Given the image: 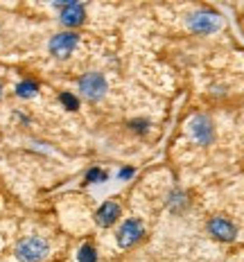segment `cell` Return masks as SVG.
<instances>
[{"instance_id": "2", "label": "cell", "mask_w": 244, "mask_h": 262, "mask_svg": "<svg viewBox=\"0 0 244 262\" xmlns=\"http://www.w3.org/2000/svg\"><path fill=\"white\" fill-rule=\"evenodd\" d=\"M188 27L197 34H213L221 27V18L219 14L208 12V9H199L188 18Z\"/></svg>"}, {"instance_id": "8", "label": "cell", "mask_w": 244, "mask_h": 262, "mask_svg": "<svg viewBox=\"0 0 244 262\" xmlns=\"http://www.w3.org/2000/svg\"><path fill=\"white\" fill-rule=\"evenodd\" d=\"M57 5L61 7V23L66 27H77L84 23L86 12H84V5L81 3L70 0V3H57Z\"/></svg>"}, {"instance_id": "6", "label": "cell", "mask_w": 244, "mask_h": 262, "mask_svg": "<svg viewBox=\"0 0 244 262\" xmlns=\"http://www.w3.org/2000/svg\"><path fill=\"white\" fill-rule=\"evenodd\" d=\"M77 43H79V36L75 32H61V34H54L50 39V52L59 59H66L77 48Z\"/></svg>"}, {"instance_id": "16", "label": "cell", "mask_w": 244, "mask_h": 262, "mask_svg": "<svg viewBox=\"0 0 244 262\" xmlns=\"http://www.w3.org/2000/svg\"><path fill=\"white\" fill-rule=\"evenodd\" d=\"M0 97H3V86H0Z\"/></svg>"}, {"instance_id": "15", "label": "cell", "mask_w": 244, "mask_h": 262, "mask_svg": "<svg viewBox=\"0 0 244 262\" xmlns=\"http://www.w3.org/2000/svg\"><path fill=\"white\" fill-rule=\"evenodd\" d=\"M131 177H134V170H131V167H124V170L118 172V179H120V181H124V179H131Z\"/></svg>"}, {"instance_id": "13", "label": "cell", "mask_w": 244, "mask_h": 262, "mask_svg": "<svg viewBox=\"0 0 244 262\" xmlns=\"http://www.w3.org/2000/svg\"><path fill=\"white\" fill-rule=\"evenodd\" d=\"M104 179H106V172L97 170V167L86 174V181H88V183H100V181H104Z\"/></svg>"}, {"instance_id": "7", "label": "cell", "mask_w": 244, "mask_h": 262, "mask_svg": "<svg viewBox=\"0 0 244 262\" xmlns=\"http://www.w3.org/2000/svg\"><path fill=\"white\" fill-rule=\"evenodd\" d=\"M208 231H210V235L215 239H219V242H233L237 235L235 224L229 222L226 217H213V220L208 222Z\"/></svg>"}, {"instance_id": "3", "label": "cell", "mask_w": 244, "mask_h": 262, "mask_svg": "<svg viewBox=\"0 0 244 262\" xmlns=\"http://www.w3.org/2000/svg\"><path fill=\"white\" fill-rule=\"evenodd\" d=\"M79 91L88 102H97L104 97L106 93V79L100 73H86L79 79Z\"/></svg>"}, {"instance_id": "10", "label": "cell", "mask_w": 244, "mask_h": 262, "mask_svg": "<svg viewBox=\"0 0 244 262\" xmlns=\"http://www.w3.org/2000/svg\"><path fill=\"white\" fill-rule=\"evenodd\" d=\"M36 93H39V84H36V81L25 79V81H20V84L16 86V95L23 97V100H30V97H34Z\"/></svg>"}, {"instance_id": "12", "label": "cell", "mask_w": 244, "mask_h": 262, "mask_svg": "<svg viewBox=\"0 0 244 262\" xmlns=\"http://www.w3.org/2000/svg\"><path fill=\"white\" fill-rule=\"evenodd\" d=\"M59 102H61L68 111H77L79 108V100L73 95V93H61V95H59Z\"/></svg>"}, {"instance_id": "5", "label": "cell", "mask_w": 244, "mask_h": 262, "mask_svg": "<svg viewBox=\"0 0 244 262\" xmlns=\"http://www.w3.org/2000/svg\"><path fill=\"white\" fill-rule=\"evenodd\" d=\"M143 233H145L143 222L140 220H127L120 226L116 239H118V244H120V249H129V247H134L140 237H143Z\"/></svg>"}, {"instance_id": "1", "label": "cell", "mask_w": 244, "mask_h": 262, "mask_svg": "<svg viewBox=\"0 0 244 262\" xmlns=\"http://www.w3.org/2000/svg\"><path fill=\"white\" fill-rule=\"evenodd\" d=\"M16 258L18 262H41L50 253V244L48 239H43L39 235H32V237H25L16 244Z\"/></svg>"}, {"instance_id": "4", "label": "cell", "mask_w": 244, "mask_h": 262, "mask_svg": "<svg viewBox=\"0 0 244 262\" xmlns=\"http://www.w3.org/2000/svg\"><path fill=\"white\" fill-rule=\"evenodd\" d=\"M190 136L199 145H210L215 140V127L208 116H194L190 120Z\"/></svg>"}, {"instance_id": "9", "label": "cell", "mask_w": 244, "mask_h": 262, "mask_svg": "<svg viewBox=\"0 0 244 262\" xmlns=\"http://www.w3.org/2000/svg\"><path fill=\"white\" fill-rule=\"evenodd\" d=\"M118 217H120V206H118L116 201H106V204H102L95 212V222L100 224L102 228L113 226V224L118 222Z\"/></svg>"}, {"instance_id": "14", "label": "cell", "mask_w": 244, "mask_h": 262, "mask_svg": "<svg viewBox=\"0 0 244 262\" xmlns=\"http://www.w3.org/2000/svg\"><path fill=\"white\" fill-rule=\"evenodd\" d=\"M174 204H183V206H186L188 204L186 194H183V192H172L170 194V208H174Z\"/></svg>"}, {"instance_id": "11", "label": "cell", "mask_w": 244, "mask_h": 262, "mask_svg": "<svg viewBox=\"0 0 244 262\" xmlns=\"http://www.w3.org/2000/svg\"><path fill=\"white\" fill-rule=\"evenodd\" d=\"M77 260L79 262H97V253L91 244H81L77 251Z\"/></svg>"}]
</instances>
